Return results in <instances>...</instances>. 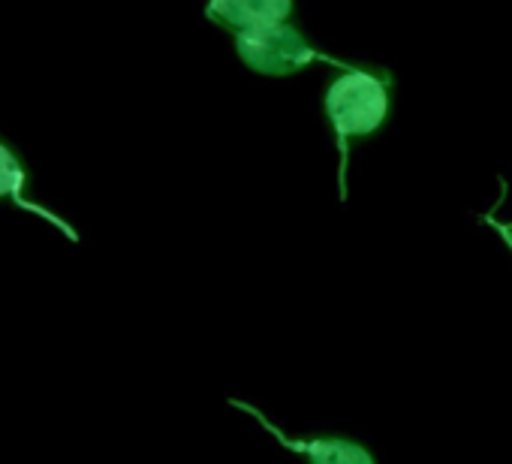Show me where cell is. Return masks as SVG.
Here are the masks:
<instances>
[{
	"instance_id": "1",
	"label": "cell",
	"mask_w": 512,
	"mask_h": 464,
	"mask_svg": "<svg viewBox=\"0 0 512 464\" xmlns=\"http://www.w3.org/2000/svg\"><path fill=\"white\" fill-rule=\"evenodd\" d=\"M335 70L338 73L329 79L323 97V112L338 142V154H341L338 187H341V202H347V166H350L353 142L377 136L392 118L395 76L386 67L353 64V61H341V67Z\"/></svg>"
},
{
	"instance_id": "6",
	"label": "cell",
	"mask_w": 512,
	"mask_h": 464,
	"mask_svg": "<svg viewBox=\"0 0 512 464\" xmlns=\"http://www.w3.org/2000/svg\"><path fill=\"white\" fill-rule=\"evenodd\" d=\"M482 223H488V226L497 232V236H500V242L512 251V223H503V220H497L494 214H485V217H482Z\"/></svg>"
},
{
	"instance_id": "4",
	"label": "cell",
	"mask_w": 512,
	"mask_h": 464,
	"mask_svg": "<svg viewBox=\"0 0 512 464\" xmlns=\"http://www.w3.org/2000/svg\"><path fill=\"white\" fill-rule=\"evenodd\" d=\"M293 16L296 0H208L205 4V19L229 34L293 22Z\"/></svg>"
},
{
	"instance_id": "3",
	"label": "cell",
	"mask_w": 512,
	"mask_h": 464,
	"mask_svg": "<svg viewBox=\"0 0 512 464\" xmlns=\"http://www.w3.org/2000/svg\"><path fill=\"white\" fill-rule=\"evenodd\" d=\"M229 407L253 416L260 422V428L266 434H272L287 452L293 455H302L305 464H377V455L368 443L350 437V434H335V431H326V434H314V437H290L284 434L260 407H253L250 401H241V398H229Z\"/></svg>"
},
{
	"instance_id": "5",
	"label": "cell",
	"mask_w": 512,
	"mask_h": 464,
	"mask_svg": "<svg viewBox=\"0 0 512 464\" xmlns=\"http://www.w3.org/2000/svg\"><path fill=\"white\" fill-rule=\"evenodd\" d=\"M22 184H25V169H22L19 157L7 145H0V196H16V202L22 208L40 211V208H34L31 202L22 199Z\"/></svg>"
},
{
	"instance_id": "2",
	"label": "cell",
	"mask_w": 512,
	"mask_h": 464,
	"mask_svg": "<svg viewBox=\"0 0 512 464\" xmlns=\"http://www.w3.org/2000/svg\"><path fill=\"white\" fill-rule=\"evenodd\" d=\"M235 55L238 61L260 73V76H293L308 70L311 64H329L341 67V58L320 52L311 46L305 31L296 22H278V25H263L232 34Z\"/></svg>"
}]
</instances>
